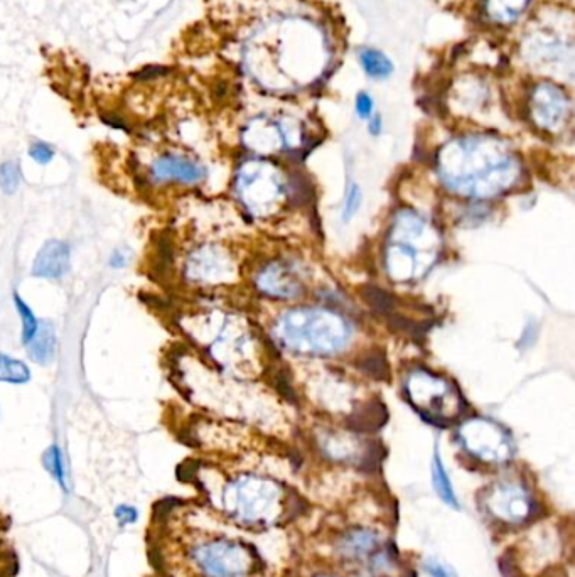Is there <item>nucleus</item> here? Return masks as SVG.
Here are the masks:
<instances>
[{"label":"nucleus","instance_id":"2","mask_svg":"<svg viewBox=\"0 0 575 577\" xmlns=\"http://www.w3.org/2000/svg\"><path fill=\"white\" fill-rule=\"evenodd\" d=\"M193 559L206 577H247L252 566L242 545L228 540L199 545L193 551Z\"/></svg>","mask_w":575,"mask_h":577},{"label":"nucleus","instance_id":"12","mask_svg":"<svg viewBox=\"0 0 575 577\" xmlns=\"http://www.w3.org/2000/svg\"><path fill=\"white\" fill-rule=\"evenodd\" d=\"M29 380H31V372H29L26 363L0 353V383L24 385Z\"/></svg>","mask_w":575,"mask_h":577},{"label":"nucleus","instance_id":"1","mask_svg":"<svg viewBox=\"0 0 575 577\" xmlns=\"http://www.w3.org/2000/svg\"><path fill=\"white\" fill-rule=\"evenodd\" d=\"M277 488L265 481L247 478L233 483L226 490L225 502L228 512L243 522H262L272 515L277 507Z\"/></svg>","mask_w":575,"mask_h":577},{"label":"nucleus","instance_id":"18","mask_svg":"<svg viewBox=\"0 0 575 577\" xmlns=\"http://www.w3.org/2000/svg\"><path fill=\"white\" fill-rule=\"evenodd\" d=\"M361 367L366 373H370L371 377L387 378V363L382 356H368Z\"/></svg>","mask_w":575,"mask_h":577},{"label":"nucleus","instance_id":"25","mask_svg":"<svg viewBox=\"0 0 575 577\" xmlns=\"http://www.w3.org/2000/svg\"><path fill=\"white\" fill-rule=\"evenodd\" d=\"M324 577H326V576H324Z\"/></svg>","mask_w":575,"mask_h":577},{"label":"nucleus","instance_id":"16","mask_svg":"<svg viewBox=\"0 0 575 577\" xmlns=\"http://www.w3.org/2000/svg\"><path fill=\"white\" fill-rule=\"evenodd\" d=\"M363 296L371 308L377 309L378 313H388L393 308L392 296L378 287H366Z\"/></svg>","mask_w":575,"mask_h":577},{"label":"nucleus","instance_id":"13","mask_svg":"<svg viewBox=\"0 0 575 577\" xmlns=\"http://www.w3.org/2000/svg\"><path fill=\"white\" fill-rule=\"evenodd\" d=\"M44 468L48 470L53 480L60 485L61 490L68 491V473H66L65 456L58 444H53L43 456Z\"/></svg>","mask_w":575,"mask_h":577},{"label":"nucleus","instance_id":"7","mask_svg":"<svg viewBox=\"0 0 575 577\" xmlns=\"http://www.w3.org/2000/svg\"><path fill=\"white\" fill-rule=\"evenodd\" d=\"M27 353L31 356L33 362L38 365H49L54 360V351H56V331L53 324L49 321L39 323L36 335L26 343Z\"/></svg>","mask_w":575,"mask_h":577},{"label":"nucleus","instance_id":"14","mask_svg":"<svg viewBox=\"0 0 575 577\" xmlns=\"http://www.w3.org/2000/svg\"><path fill=\"white\" fill-rule=\"evenodd\" d=\"M14 304L22 321V343L26 345L38 331L39 321L34 316L33 309L27 306L26 301L19 294H14Z\"/></svg>","mask_w":575,"mask_h":577},{"label":"nucleus","instance_id":"20","mask_svg":"<svg viewBox=\"0 0 575 577\" xmlns=\"http://www.w3.org/2000/svg\"><path fill=\"white\" fill-rule=\"evenodd\" d=\"M115 518L119 520L122 527L134 525L139 520V512H137V508L130 507V505H119L115 508Z\"/></svg>","mask_w":575,"mask_h":577},{"label":"nucleus","instance_id":"3","mask_svg":"<svg viewBox=\"0 0 575 577\" xmlns=\"http://www.w3.org/2000/svg\"><path fill=\"white\" fill-rule=\"evenodd\" d=\"M205 176L201 164L178 154H162L151 164V178L156 183L196 184Z\"/></svg>","mask_w":575,"mask_h":577},{"label":"nucleus","instance_id":"4","mask_svg":"<svg viewBox=\"0 0 575 577\" xmlns=\"http://www.w3.org/2000/svg\"><path fill=\"white\" fill-rule=\"evenodd\" d=\"M532 108L535 119L545 127H554L564 119L569 110V100L560 88L552 83H540L532 95Z\"/></svg>","mask_w":575,"mask_h":577},{"label":"nucleus","instance_id":"23","mask_svg":"<svg viewBox=\"0 0 575 577\" xmlns=\"http://www.w3.org/2000/svg\"><path fill=\"white\" fill-rule=\"evenodd\" d=\"M130 252L127 249H117L113 250V254L110 255V260L108 264L113 269H124L125 265L129 264Z\"/></svg>","mask_w":575,"mask_h":577},{"label":"nucleus","instance_id":"8","mask_svg":"<svg viewBox=\"0 0 575 577\" xmlns=\"http://www.w3.org/2000/svg\"><path fill=\"white\" fill-rule=\"evenodd\" d=\"M532 0H486V14L498 24H511L527 11Z\"/></svg>","mask_w":575,"mask_h":577},{"label":"nucleus","instance_id":"10","mask_svg":"<svg viewBox=\"0 0 575 577\" xmlns=\"http://www.w3.org/2000/svg\"><path fill=\"white\" fill-rule=\"evenodd\" d=\"M432 483H434V488H436L437 495L442 502L457 510L459 502H457L456 493H454V488H452L451 480L447 476L439 453L434 454V461H432Z\"/></svg>","mask_w":575,"mask_h":577},{"label":"nucleus","instance_id":"5","mask_svg":"<svg viewBox=\"0 0 575 577\" xmlns=\"http://www.w3.org/2000/svg\"><path fill=\"white\" fill-rule=\"evenodd\" d=\"M488 507L496 517L503 518L505 522L518 524L532 515L533 503L525 491L520 488H498L488 498Z\"/></svg>","mask_w":575,"mask_h":577},{"label":"nucleus","instance_id":"22","mask_svg":"<svg viewBox=\"0 0 575 577\" xmlns=\"http://www.w3.org/2000/svg\"><path fill=\"white\" fill-rule=\"evenodd\" d=\"M356 112L360 117L366 119L370 117L371 112H373V100H371L370 95L365 92H361L358 97H356Z\"/></svg>","mask_w":575,"mask_h":577},{"label":"nucleus","instance_id":"15","mask_svg":"<svg viewBox=\"0 0 575 577\" xmlns=\"http://www.w3.org/2000/svg\"><path fill=\"white\" fill-rule=\"evenodd\" d=\"M21 184V171L16 162L7 161L0 166V189L6 195H14Z\"/></svg>","mask_w":575,"mask_h":577},{"label":"nucleus","instance_id":"17","mask_svg":"<svg viewBox=\"0 0 575 577\" xmlns=\"http://www.w3.org/2000/svg\"><path fill=\"white\" fill-rule=\"evenodd\" d=\"M361 205V189L353 184L350 188V193L346 196V201H344V211L343 220H350L351 216H355L356 211Z\"/></svg>","mask_w":575,"mask_h":577},{"label":"nucleus","instance_id":"21","mask_svg":"<svg viewBox=\"0 0 575 577\" xmlns=\"http://www.w3.org/2000/svg\"><path fill=\"white\" fill-rule=\"evenodd\" d=\"M425 571L429 572L432 577H457L456 572L452 571L451 567L436 561V559H429L425 562Z\"/></svg>","mask_w":575,"mask_h":577},{"label":"nucleus","instance_id":"9","mask_svg":"<svg viewBox=\"0 0 575 577\" xmlns=\"http://www.w3.org/2000/svg\"><path fill=\"white\" fill-rule=\"evenodd\" d=\"M377 544V535L373 534V532L355 530V532H351V534L344 537L343 544H341V554L346 557L361 559V557L368 556L370 551L377 547Z\"/></svg>","mask_w":575,"mask_h":577},{"label":"nucleus","instance_id":"6","mask_svg":"<svg viewBox=\"0 0 575 577\" xmlns=\"http://www.w3.org/2000/svg\"><path fill=\"white\" fill-rule=\"evenodd\" d=\"M70 247L61 240H48L39 250L33 264V276L39 279H63L70 270Z\"/></svg>","mask_w":575,"mask_h":577},{"label":"nucleus","instance_id":"24","mask_svg":"<svg viewBox=\"0 0 575 577\" xmlns=\"http://www.w3.org/2000/svg\"><path fill=\"white\" fill-rule=\"evenodd\" d=\"M378 130H380V119H375V124L371 122V132H375L377 134Z\"/></svg>","mask_w":575,"mask_h":577},{"label":"nucleus","instance_id":"19","mask_svg":"<svg viewBox=\"0 0 575 577\" xmlns=\"http://www.w3.org/2000/svg\"><path fill=\"white\" fill-rule=\"evenodd\" d=\"M29 156L33 157L38 164L44 166V164H49V162L53 161L54 149L46 142H34L31 149H29Z\"/></svg>","mask_w":575,"mask_h":577},{"label":"nucleus","instance_id":"11","mask_svg":"<svg viewBox=\"0 0 575 577\" xmlns=\"http://www.w3.org/2000/svg\"><path fill=\"white\" fill-rule=\"evenodd\" d=\"M360 60L363 70L371 78L383 80V78L392 75V61L388 60L387 56L382 51H378V49H363L360 53Z\"/></svg>","mask_w":575,"mask_h":577}]
</instances>
